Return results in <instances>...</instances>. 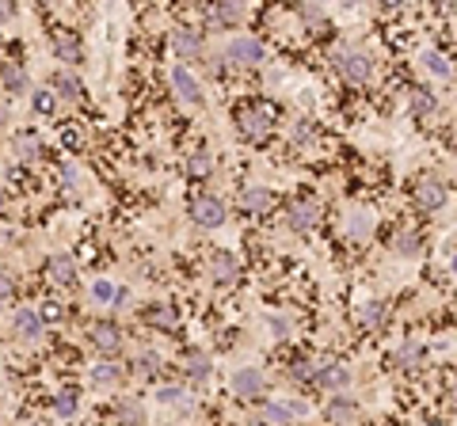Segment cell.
<instances>
[{
	"label": "cell",
	"mask_w": 457,
	"mask_h": 426,
	"mask_svg": "<svg viewBox=\"0 0 457 426\" xmlns=\"http://www.w3.org/2000/svg\"><path fill=\"white\" fill-rule=\"evenodd\" d=\"M332 61H335V69H339V77L351 80V84H366L370 73H374V61H370L362 50H351V46H335Z\"/></svg>",
	"instance_id": "obj_1"
},
{
	"label": "cell",
	"mask_w": 457,
	"mask_h": 426,
	"mask_svg": "<svg viewBox=\"0 0 457 426\" xmlns=\"http://www.w3.org/2000/svg\"><path fill=\"white\" fill-rule=\"evenodd\" d=\"M237 126L248 141H263L275 130V115H270V107H263V103H248V107L237 111Z\"/></svg>",
	"instance_id": "obj_2"
},
{
	"label": "cell",
	"mask_w": 457,
	"mask_h": 426,
	"mask_svg": "<svg viewBox=\"0 0 457 426\" xmlns=\"http://www.w3.org/2000/svg\"><path fill=\"white\" fill-rule=\"evenodd\" d=\"M263 61V42L259 39H232L225 46V65L229 69H256Z\"/></svg>",
	"instance_id": "obj_3"
},
{
	"label": "cell",
	"mask_w": 457,
	"mask_h": 426,
	"mask_svg": "<svg viewBox=\"0 0 457 426\" xmlns=\"http://www.w3.org/2000/svg\"><path fill=\"white\" fill-rule=\"evenodd\" d=\"M412 202H415L423 213L442 210V206H446V187H442V179H434V175L419 179V183L412 187Z\"/></svg>",
	"instance_id": "obj_4"
},
{
	"label": "cell",
	"mask_w": 457,
	"mask_h": 426,
	"mask_svg": "<svg viewBox=\"0 0 457 426\" xmlns=\"http://www.w3.org/2000/svg\"><path fill=\"white\" fill-rule=\"evenodd\" d=\"M191 217L194 225H202V229H218V225H225V202L213 194H199L191 202Z\"/></svg>",
	"instance_id": "obj_5"
},
{
	"label": "cell",
	"mask_w": 457,
	"mask_h": 426,
	"mask_svg": "<svg viewBox=\"0 0 457 426\" xmlns=\"http://www.w3.org/2000/svg\"><path fill=\"white\" fill-rule=\"evenodd\" d=\"M210 270H213V282H218V286H237L240 282V263H237V255H229V251H213Z\"/></svg>",
	"instance_id": "obj_6"
},
{
	"label": "cell",
	"mask_w": 457,
	"mask_h": 426,
	"mask_svg": "<svg viewBox=\"0 0 457 426\" xmlns=\"http://www.w3.org/2000/svg\"><path fill=\"white\" fill-rule=\"evenodd\" d=\"M320 225V206L309 202V198H301V202H294L290 206V229L294 232H309Z\"/></svg>",
	"instance_id": "obj_7"
},
{
	"label": "cell",
	"mask_w": 457,
	"mask_h": 426,
	"mask_svg": "<svg viewBox=\"0 0 457 426\" xmlns=\"http://www.w3.org/2000/svg\"><path fill=\"white\" fill-rule=\"evenodd\" d=\"M232 392H237L240 400H256V396L263 392V373H259V369H237V373H232Z\"/></svg>",
	"instance_id": "obj_8"
},
{
	"label": "cell",
	"mask_w": 457,
	"mask_h": 426,
	"mask_svg": "<svg viewBox=\"0 0 457 426\" xmlns=\"http://www.w3.org/2000/svg\"><path fill=\"white\" fill-rule=\"evenodd\" d=\"M172 50H175V58H202V39L191 31V27H180V31H172Z\"/></svg>",
	"instance_id": "obj_9"
},
{
	"label": "cell",
	"mask_w": 457,
	"mask_h": 426,
	"mask_svg": "<svg viewBox=\"0 0 457 426\" xmlns=\"http://www.w3.org/2000/svg\"><path fill=\"white\" fill-rule=\"evenodd\" d=\"M54 54H58L65 65H80L84 61V50H80L77 35H69V31H54Z\"/></svg>",
	"instance_id": "obj_10"
},
{
	"label": "cell",
	"mask_w": 457,
	"mask_h": 426,
	"mask_svg": "<svg viewBox=\"0 0 457 426\" xmlns=\"http://www.w3.org/2000/svg\"><path fill=\"white\" fill-rule=\"evenodd\" d=\"M12 327H15V335H20V339L35 343V339L42 335V316H39V312H31V308H20V312H15V320H12Z\"/></svg>",
	"instance_id": "obj_11"
},
{
	"label": "cell",
	"mask_w": 457,
	"mask_h": 426,
	"mask_svg": "<svg viewBox=\"0 0 457 426\" xmlns=\"http://www.w3.org/2000/svg\"><path fill=\"white\" fill-rule=\"evenodd\" d=\"M46 270H50V278L58 282V286H73V282H77V263H73L69 255H50V259H46Z\"/></svg>",
	"instance_id": "obj_12"
},
{
	"label": "cell",
	"mask_w": 457,
	"mask_h": 426,
	"mask_svg": "<svg viewBox=\"0 0 457 426\" xmlns=\"http://www.w3.org/2000/svg\"><path fill=\"white\" fill-rule=\"evenodd\" d=\"M210 15H213L218 27H237L240 20H244V4H240V0H218Z\"/></svg>",
	"instance_id": "obj_13"
},
{
	"label": "cell",
	"mask_w": 457,
	"mask_h": 426,
	"mask_svg": "<svg viewBox=\"0 0 457 426\" xmlns=\"http://www.w3.org/2000/svg\"><path fill=\"white\" fill-rule=\"evenodd\" d=\"M172 84H175V92H180V96L187 99V103H202V88H199V80H194L191 73L183 69V65H175V69H172Z\"/></svg>",
	"instance_id": "obj_14"
},
{
	"label": "cell",
	"mask_w": 457,
	"mask_h": 426,
	"mask_svg": "<svg viewBox=\"0 0 457 426\" xmlns=\"http://www.w3.org/2000/svg\"><path fill=\"white\" fill-rule=\"evenodd\" d=\"M270 202H275V194L263 191V187H248V191H240V210H248V213H267Z\"/></svg>",
	"instance_id": "obj_15"
},
{
	"label": "cell",
	"mask_w": 457,
	"mask_h": 426,
	"mask_svg": "<svg viewBox=\"0 0 457 426\" xmlns=\"http://www.w3.org/2000/svg\"><path fill=\"white\" fill-rule=\"evenodd\" d=\"M92 343L104 350V354H115V350L123 346V331H118L115 324H96L92 327Z\"/></svg>",
	"instance_id": "obj_16"
},
{
	"label": "cell",
	"mask_w": 457,
	"mask_h": 426,
	"mask_svg": "<svg viewBox=\"0 0 457 426\" xmlns=\"http://www.w3.org/2000/svg\"><path fill=\"white\" fill-rule=\"evenodd\" d=\"M309 407H305L301 400H294V403H263L259 407V415H263L267 422H290V415H305Z\"/></svg>",
	"instance_id": "obj_17"
},
{
	"label": "cell",
	"mask_w": 457,
	"mask_h": 426,
	"mask_svg": "<svg viewBox=\"0 0 457 426\" xmlns=\"http://www.w3.org/2000/svg\"><path fill=\"white\" fill-rule=\"evenodd\" d=\"M324 415H328V422H354L358 419V403H354L351 396H335V400L324 407Z\"/></svg>",
	"instance_id": "obj_18"
},
{
	"label": "cell",
	"mask_w": 457,
	"mask_h": 426,
	"mask_svg": "<svg viewBox=\"0 0 457 426\" xmlns=\"http://www.w3.org/2000/svg\"><path fill=\"white\" fill-rule=\"evenodd\" d=\"M320 388H343V384H351V373L343 365H335V362H324L320 369H316V377H313Z\"/></svg>",
	"instance_id": "obj_19"
},
{
	"label": "cell",
	"mask_w": 457,
	"mask_h": 426,
	"mask_svg": "<svg viewBox=\"0 0 457 426\" xmlns=\"http://www.w3.org/2000/svg\"><path fill=\"white\" fill-rule=\"evenodd\" d=\"M145 324L149 327H156V331H175V308L172 305H153V308H145Z\"/></svg>",
	"instance_id": "obj_20"
},
{
	"label": "cell",
	"mask_w": 457,
	"mask_h": 426,
	"mask_svg": "<svg viewBox=\"0 0 457 426\" xmlns=\"http://www.w3.org/2000/svg\"><path fill=\"white\" fill-rule=\"evenodd\" d=\"M412 115H419V118H434L438 115V99L431 96L427 88H412Z\"/></svg>",
	"instance_id": "obj_21"
},
{
	"label": "cell",
	"mask_w": 457,
	"mask_h": 426,
	"mask_svg": "<svg viewBox=\"0 0 457 426\" xmlns=\"http://www.w3.org/2000/svg\"><path fill=\"white\" fill-rule=\"evenodd\" d=\"M370 229H374V221H370V213L354 210V213L347 217V240L362 244V240H366V236H370Z\"/></svg>",
	"instance_id": "obj_22"
},
{
	"label": "cell",
	"mask_w": 457,
	"mask_h": 426,
	"mask_svg": "<svg viewBox=\"0 0 457 426\" xmlns=\"http://www.w3.org/2000/svg\"><path fill=\"white\" fill-rule=\"evenodd\" d=\"M118 381H123V369H118L115 362H99L96 369H92V384H99V388H115Z\"/></svg>",
	"instance_id": "obj_23"
},
{
	"label": "cell",
	"mask_w": 457,
	"mask_h": 426,
	"mask_svg": "<svg viewBox=\"0 0 457 426\" xmlns=\"http://www.w3.org/2000/svg\"><path fill=\"white\" fill-rule=\"evenodd\" d=\"M419 248H423V240H419L415 229H396V232H393V251H400V255H415Z\"/></svg>",
	"instance_id": "obj_24"
},
{
	"label": "cell",
	"mask_w": 457,
	"mask_h": 426,
	"mask_svg": "<svg viewBox=\"0 0 457 426\" xmlns=\"http://www.w3.org/2000/svg\"><path fill=\"white\" fill-rule=\"evenodd\" d=\"M54 88H58L61 99H80L84 96V84L77 77H69V73H54Z\"/></svg>",
	"instance_id": "obj_25"
},
{
	"label": "cell",
	"mask_w": 457,
	"mask_h": 426,
	"mask_svg": "<svg viewBox=\"0 0 457 426\" xmlns=\"http://www.w3.org/2000/svg\"><path fill=\"white\" fill-rule=\"evenodd\" d=\"M0 80H4V88L15 92V96L27 92V73L20 69V65H4V69H0Z\"/></svg>",
	"instance_id": "obj_26"
},
{
	"label": "cell",
	"mask_w": 457,
	"mask_h": 426,
	"mask_svg": "<svg viewBox=\"0 0 457 426\" xmlns=\"http://www.w3.org/2000/svg\"><path fill=\"white\" fill-rule=\"evenodd\" d=\"M115 415H118L123 422H142V419H145V407L137 403V400H118V403H115Z\"/></svg>",
	"instance_id": "obj_27"
},
{
	"label": "cell",
	"mask_w": 457,
	"mask_h": 426,
	"mask_svg": "<svg viewBox=\"0 0 457 426\" xmlns=\"http://www.w3.org/2000/svg\"><path fill=\"white\" fill-rule=\"evenodd\" d=\"M134 373H137V377H156V373H161V358H156L153 350H145V354H137V362H134Z\"/></svg>",
	"instance_id": "obj_28"
},
{
	"label": "cell",
	"mask_w": 457,
	"mask_h": 426,
	"mask_svg": "<svg viewBox=\"0 0 457 426\" xmlns=\"http://www.w3.org/2000/svg\"><path fill=\"white\" fill-rule=\"evenodd\" d=\"M187 373H191V381H206L210 377V358L206 354H187Z\"/></svg>",
	"instance_id": "obj_29"
},
{
	"label": "cell",
	"mask_w": 457,
	"mask_h": 426,
	"mask_svg": "<svg viewBox=\"0 0 457 426\" xmlns=\"http://www.w3.org/2000/svg\"><path fill=\"white\" fill-rule=\"evenodd\" d=\"M320 365H324V362H309V358H297V362L290 365V377H294V381H313Z\"/></svg>",
	"instance_id": "obj_30"
},
{
	"label": "cell",
	"mask_w": 457,
	"mask_h": 426,
	"mask_svg": "<svg viewBox=\"0 0 457 426\" xmlns=\"http://www.w3.org/2000/svg\"><path fill=\"white\" fill-rule=\"evenodd\" d=\"M210 168H213V164H210V156H206V153H194V156L187 160V175H191V179H206V175H210Z\"/></svg>",
	"instance_id": "obj_31"
},
{
	"label": "cell",
	"mask_w": 457,
	"mask_h": 426,
	"mask_svg": "<svg viewBox=\"0 0 457 426\" xmlns=\"http://www.w3.org/2000/svg\"><path fill=\"white\" fill-rule=\"evenodd\" d=\"M80 403V396L73 392V388H65V392H58V400H54V407H58V415H73Z\"/></svg>",
	"instance_id": "obj_32"
},
{
	"label": "cell",
	"mask_w": 457,
	"mask_h": 426,
	"mask_svg": "<svg viewBox=\"0 0 457 426\" xmlns=\"http://www.w3.org/2000/svg\"><path fill=\"white\" fill-rule=\"evenodd\" d=\"M423 65H427V69H431V73H438V77H450V61H446L442 58V54H423Z\"/></svg>",
	"instance_id": "obj_33"
},
{
	"label": "cell",
	"mask_w": 457,
	"mask_h": 426,
	"mask_svg": "<svg viewBox=\"0 0 457 426\" xmlns=\"http://www.w3.org/2000/svg\"><path fill=\"white\" fill-rule=\"evenodd\" d=\"M419 358H423V350H419V346H404V350H400V369H415Z\"/></svg>",
	"instance_id": "obj_34"
},
{
	"label": "cell",
	"mask_w": 457,
	"mask_h": 426,
	"mask_svg": "<svg viewBox=\"0 0 457 426\" xmlns=\"http://www.w3.org/2000/svg\"><path fill=\"white\" fill-rule=\"evenodd\" d=\"M92 293H96V301H104V305H107V301H111V305H115V286H111V282H96V286H92Z\"/></svg>",
	"instance_id": "obj_35"
},
{
	"label": "cell",
	"mask_w": 457,
	"mask_h": 426,
	"mask_svg": "<svg viewBox=\"0 0 457 426\" xmlns=\"http://www.w3.org/2000/svg\"><path fill=\"white\" fill-rule=\"evenodd\" d=\"M156 400H161V403H180V400H183V388H175V384H164L161 392H156Z\"/></svg>",
	"instance_id": "obj_36"
},
{
	"label": "cell",
	"mask_w": 457,
	"mask_h": 426,
	"mask_svg": "<svg viewBox=\"0 0 457 426\" xmlns=\"http://www.w3.org/2000/svg\"><path fill=\"white\" fill-rule=\"evenodd\" d=\"M35 111H39V115H50V111H54V96H50V92H35Z\"/></svg>",
	"instance_id": "obj_37"
},
{
	"label": "cell",
	"mask_w": 457,
	"mask_h": 426,
	"mask_svg": "<svg viewBox=\"0 0 457 426\" xmlns=\"http://www.w3.org/2000/svg\"><path fill=\"white\" fill-rule=\"evenodd\" d=\"M20 156L35 160V156H39V141H35V137H20Z\"/></svg>",
	"instance_id": "obj_38"
},
{
	"label": "cell",
	"mask_w": 457,
	"mask_h": 426,
	"mask_svg": "<svg viewBox=\"0 0 457 426\" xmlns=\"http://www.w3.org/2000/svg\"><path fill=\"white\" fill-rule=\"evenodd\" d=\"M61 179H65V191H73V187H77V168L65 164V168H61Z\"/></svg>",
	"instance_id": "obj_39"
},
{
	"label": "cell",
	"mask_w": 457,
	"mask_h": 426,
	"mask_svg": "<svg viewBox=\"0 0 457 426\" xmlns=\"http://www.w3.org/2000/svg\"><path fill=\"white\" fill-rule=\"evenodd\" d=\"M377 320H385V308H381V305H370V308H366V324L374 327Z\"/></svg>",
	"instance_id": "obj_40"
},
{
	"label": "cell",
	"mask_w": 457,
	"mask_h": 426,
	"mask_svg": "<svg viewBox=\"0 0 457 426\" xmlns=\"http://www.w3.org/2000/svg\"><path fill=\"white\" fill-rule=\"evenodd\" d=\"M15 293V286H12V278H8V274H0V301H8Z\"/></svg>",
	"instance_id": "obj_41"
},
{
	"label": "cell",
	"mask_w": 457,
	"mask_h": 426,
	"mask_svg": "<svg viewBox=\"0 0 457 426\" xmlns=\"http://www.w3.org/2000/svg\"><path fill=\"white\" fill-rule=\"evenodd\" d=\"M270 327H275V335H278V339H286V335H290V324H286L282 316H275V320H270Z\"/></svg>",
	"instance_id": "obj_42"
},
{
	"label": "cell",
	"mask_w": 457,
	"mask_h": 426,
	"mask_svg": "<svg viewBox=\"0 0 457 426\" xmlns=\"http://www.w3.org/2000/svg\"><path fill=\"white\" fill-rule=\"evenodd\" d=\"M42 320H61V308L58 305H46L42 308Z\"/></svg>",
	"instance_id": "obj_43"
},
{
	"label": "cell",
	"mask_w": 457,
	"mask_h": 426,
	"mask_svg": "<svg viewBox=\"0 0 457 426\" xmlns=\"http://www.w3.org/2000/svg\"><path fill=\"white\" fill-rule=\"evenodd\" d=\"M12 12H15V8H12V0H0V20H8Z\"/></svg>",
	"instance_id": "obj_44"
},
{
	"label": "cell",
	"mask_w": 457,
	"mask_h": 426,
	"mask_svg": "<svg viewBox=\"0 0 457 426\" xmlns=\"http://www.w3.org/2000/svg\"><path fill=\"white\" fill-rule=\"evenodd\" d=\"M377 4H381V8H389V12H393V8H400V4H404V0H377Z\"/></svg>",
	"instance_id": "obj_45"
},
{
	"label": "cell",
	"mask_w": 457,
	"mask_h": 426,
	"mask_svg": "<svg viewBox=\"0 0 457 426\" xmlns=\"http://www.w3.org/2000/svg\"><path fill=\"white\" fill-rule=\"evenodd\" d=\"M450 145H453V149H457V126H453V130H450Z\"/></svg>",
	"instance_id": "obj_46"
},
{
	"label": "cell",
	"mask_w": 457,
	"mask_h": 426,
	"mask_svg": "<svg viewBox=\"0 0 457 426\" xmlns=\"http://www.w3.org/2000/svg\"><path fill=\"white\" fill-rule=\"evenodd\" d=\"M453 274H457V255H453Z\"/></svg>",
	"instance_id": "obj_47"
},
{
	"label": "cell",
	"mask_w": 457,
	"mask_h": 426,
	"mask_svg": "<svg viewBox=\"0 0 457 426\" xmlns=\"http://www.w3.org/2000/svg\"><path fill=\"white\" fill-rule=\"evenodd\" d=\"M0 206H4V194H0Z\"/></svg>",
	"instance_id": "obj_48"
},
{
	"label": "cell",
	"mask_w": 457,
	"mask_h": 426,
	"mask_svg": "<svg viewBox=\"0 0 457 426\" xmlns=\"http://www.w3.org/2000/svg\"><path fill=\"white\" fill-rule=\"evenodd\" d=\"M453 73H457V65H453Z\"/></svg>",
	"instance_id": "obj_49"
},
{
	"label": "cell",
	"mask_w": 457,
	"mask_h": 426,
	"mask_svg": "<svg viewBox=\"0 0 457 426\" xmlns=\"http://www.w3.org/2000/svg\"><path fill=\"white\" fill-rule=\"evenodd\" d=\"M453 400H457V396H453Z\"/></svg>",
	"instance_id": "obj_50"
}]
</instances>
